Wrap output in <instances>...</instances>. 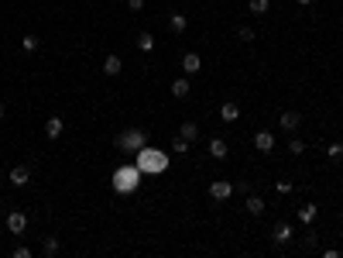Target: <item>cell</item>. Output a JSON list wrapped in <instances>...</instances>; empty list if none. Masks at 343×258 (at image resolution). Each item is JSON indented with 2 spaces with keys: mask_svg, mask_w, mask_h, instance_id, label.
I'll return each mask as SVG.
<instances>
[{
  "mask_svg": "<svg viewBox=\"0 0 343 258\" xmlns=\"http://www.w3.org/2000/svg\"><path fill=\"white\" fill-rule=\"evenodd\" d=\"M165 165H168L165 152H155V148H141L137 152V169L144 176H158V172H165Z\"/></svg>",
  "mask_w": 343,
  "mask_h": 258,
  "instance_id": "1",
  "label": "cell"
},
{
  "mask_svg": "<svg viewBox=\"0 0 343 258\" xmlns=\"http://www.w3.org/2000/svg\"><path fill=\"white\" fill-rule=\"evenodd\" d=\"M141 169H134V165H124L117 176H113V190L117 193H131V190H137V182H141Z\"/></svg>",
  "mask_w": 343,
  "mask_h": 258,
  "instance_id": "2",
  "label": "cell"
},
{
  "mask_svg": "<svg viewBox=\"0 0 343 258\" xmlns=\"http://www.w3.org/2000/svg\"><path fill=\"white\" fill-rule=\"evenodd\" d=\"M144 131H124L120 138H117V148H131V152H141L144 148Z\"/></svg>",
  "mask_w": 343,
  "mask_h": 258,
  "instance_id": "3",
  "label": "cell"
},
{
  "mask_svg": "<svg viewBox=\"0 0 343 258\" xmlns=\"http://www.w3.org/2000/svg\"><path fill=\"white\" fill-rule=\"evenodd\" d=\"M254 148L264 152V155L275 152V134H271V131H257V134H254Z\"/></svg>",
  "mask_w": 343,
  "mask_h": 258,
  "instance_id": "4",
  "label": "cell"
},
{
  "mask_svg": "<svg viewBox=\"0 0 343 258\" xmlns=\"http://www.w3.org/2000/svg\"><path fill=\"white\" fill-rule=\"evenodd\" d=\"M182 69H185V76H196V72L203 69V59H199L196 52H185V55H182Z\"/></svg>",
  "mask_w": 343,
  "mask_h": 258,
  "instance_id": "5",
  "label": "cell"
},
{
  "mask_svg": "<svg viewBox=\"0 0 343 258\" xmlns=\"http://www.w3.org/2000/svg\"><path fill=\"white\" fill-rule=\"evenodd\" d=\"M7 227H11V234H24V227H28V217H24L21 210L7 213Z\"/></svg>",
  "mask_w": 343,
  "mask_h": 258,
  "instance_id": "6",
  "label": "cell"
},
{
  "mask_svg": "<svg viewBox=\"0 0 343 258\" xmlns=\"http://www.w3.org/2000/svg\"><path fill=\"white\" fill-rule=\"evenodd\" d=\"M278 124H282V131H298V124H302V117L295 114V110H285V114L278 117Z\"/></svg>",
  "mask_w": 343,
  "mask_h": 258,
  "instance_id": "7",
  "label": "cell"
},
{
  "mask_svg": "<svg viewBox=\"0 0 343 258\" xmlns=\"http://www.w3.org/2000/svg\"><path fill=\"white\" fill-rule=\"evenodd\" d=\"M230 193H234V186H230V182H223V179H216L213 186H209V196H213V200H226Z\"/></svg>",
  "mask_w": 343,
  "mask_h": 258,
  "instance_id": "8",
  "label": "cell"
},
{
  "mask_svg": "<svg viewBox=\"0 0 343 258\" xmlns=\"http://www.w3.org/2000/svg\"><path fill=\"white\" fill-rule=\"evenodd\" d=\"M28 179H31V169L28 165H14L11 169V182H14V186H28Z\"/></svg>",
  "mask_w": 343,
  "mask_h": 258,
  "instance_id": "9",
  "label": "cell"
},
{
  "mask_svg": "<svg viewBox=\"0 0 343 258\" xmlns=\"http://www.w3.org/2000/svg\"><path fill=\"white\" fill-rule=\"evenodd\" d=\"M271 241H275V244H288V241H292V227H288V224H278V227L271 231Z\"/></svg>",
  "mask_w": 343,
  "mask_h": 258,
  "instance_id": "10",
  "label": "cell"
},
{
  "mask_svg": "<svg viewBox=\"0 0 343 258\" xmlns=\"http://www.w3.org/2000/svg\"><path fill=\"white\" fill-rule=\"evenodd\" d=\"M120 65H124V62H120L117 55H106V59H103V76H117Z\"/></svg>",
  "mask_w": 343,
  "mask_h": 258,
  "instance_id": "11",
  "label": "cell"
},
{
  "mask_svg": "<svg viewBox=\"0 0 343 258\" xmlns=\"http://www.w3.org/2000/svg\"><path fill=\"white\" fill-rule=\"evenodd\" d=\"M168 28H172V34H185V28H189L185 14H172V17H168Z\"/></svg>",
  "mask_w": 343,
  "mask_h": 258,
  "instance_id": "12",
  "label": "cell"
},
{
  "mask_svg": "<svg viewBox=\"0 0 343 258\" xmlns=\"http://www.w3.org/2000/svg\"><path fill=\"white\" fill-rule=\"evenodd\" d=\"M59 248H62V244H59V238H52V234L42 241V255H45V258H55V255H59Z\"/></svg>",
  "mask_w": 343,
  "mask_h": 258,
  "instance_id": "13",
  "label": "cell"
},
{
  "mask_svg": "<svg viewBox=\"0 0 343 258\" xmlns=\"http://www.w3.org/2000/svg\"><path fill=\"white\" fill-rule=\"evenodd\" d=\"M45 134L55 141V138L62 134V117H48V121H45Z\"/></svg>",
  "mask_w": 343,
  "mask_h": 258,
  "instance_id": "14",
  "label": "cell"
},
{
  "mask_svg": "<svg viewBox=\"0 0 343 258\" xmlns=\"http://www.w3.org/2000/svg\"><path fill=\"white\" fill-rule=\"evenodd\" d=\"M220 117H223V121H237V117H240V107H237V103H223V107H220Z\"/></svg>",
  "mask_w": 343,
  "mask_h": 258,
  "instance_id": "15",
  "label": "cell"
},
{
  "mask_svg": "<svg viewBox=\"0 0 343 258\" xmlns=\"http://www.w3.org/2000/svg\"><path fill=\"white\" fill-rule=\"evenodd\" d=\"M316 213H319V210H316V203H306V207L298 210V220H302V224H313Z\"/></svg>",
  "mask_w": 343,
  "mask_h": 258,
  "instance_id": "16",
  "label": "cell"
},
{
  "mask_svg": "<svg viewBox=\"0 0 343 258\" xmlns=\"http://www.w3.org/2000/svg\"><path fill=\"white\" fill-rule=\"evenodd\" d=\"M244 207H247V213H254V217H261V213H264V200H261V196H247V203H244Z\"/></svg>",
  "mask_w": 343,
  "mask_h": 258,
  "instance_id": "17",
  "label": "cell"
},
{
  "mask_svg": "<svg viewBox=\"0 0 343 258\" xmlns=\"http://www.w3.org/2000/svg\"><path fill=\"white\" fill-rule=\"evenodd\" d=\"M179 134H182V138H185V141H196V138H199V124H193V121H185V124H182V131H179Z\"/></svg>",
  "mask_w": 343,
  "mask_h": 258,
  "instance_id": "18",
  "label": "cell"
},
{
  "mask_svg": "<svg viewBox=\"0 0 343 258\" xmlns=\"http://www.w3.org/2000/svg\"><path fill=\"white\" fill-rule=\"evenodd\" d=\"M172 97L185 100V97H189V80H175V83H172Z\"/></svg>",
  "mask_w": 343,
  "mask_h": 258,
  "instance_id": "19",
  "label": "cell"
},
{
  "mask_svg": "<svg viewBox=\"0 0 343 258\" xmlns=\"http://www.w3.org/2000/svg\"><path fill=\"white\" fill-rule=\"evenodd\" d=\"M209 155H213V159H226V145H223L220 138L209 141Z\"/></svg>",
  "mask_w": 343,
  "mask_h": 258,
  "instance_id": "20",
  "label": "cell"
},
{
  "mask_svg": "<svg viewBox=\"0 0 343 258\" xmlns=\"http://www.w3.org/2000/svg\"><path fill=\"white\" fill-rule=\"evenodd\" d=\"M268 7H271V0H251V11L254 14H268Z\"/></svg>",
  "mask_w": 343,
  "mask_h": 258,
  "instance_id": "21",
  "label": "cell"
},
{
  "mask_svg": "<svg viewBox=\"0 0 343 258\" xmlns=\"http://www.w3.org/2000/svg\"><path fill=\"white\" fill-rule=\"evenodd\" d=\"M137 48H141V52H151V48H155V38H151V34H141V38H137Z\"/></svg>",
  "mask_w": 343,
  "mask_h": 258,
  "instance_id": "22",
  "label": "cell"
},
{
  "mask_svg": "<svg viewBox=\"0 0 343 258\" xmlns=\"http://www.w3.org/2000/svg\"><path fill=\"white\" fill-rule=\"evenodd\" d=\"M172 148H175V152H179V155H182V152H189V141H185V138H182V134H179V138H175V141H172Z\"/></svg>",
  "mask_w": 343,
  "mask_h": 258,
  "instance_id": "23",
  "label": "cell"
},
{
  "mask_svg": "<svg viewBox=\"0 0 343 258\" xmlns=\"http://www.w3.org/2000/svg\"><path fill=\"white\" fill-rule=\"evenodd\" d=\"M326 155H329V159H343V145H340V141H336V145H329Z\"/></svg>",
  "mask_w": 343,
  "mask_h": 258,
  "instance_id": "24",
  "label": "cell"
},
{
  "mask_svg": "<svg viewBox=\"0 0 343 258\" xmlns=\"http://www.w3.org/2000/svg\"><path fill=\"white\" fill-rule=\"evenodd\" d=\"M288 152H292V155H302V152H306V145L295 138V141H288Z\"/></svg>",
  "mask_w": 343,
  "mask_h": 258,
  "instance_id": "25",
  "label": "cell"
},
{
  "mask_svg": "<svg viewBox=\"0 0 343 258\" xmlns=\"http://www.w3.org/2000/svg\"><path fill=\"white\" fill-rule=\"evenodd\" d=\"M21 45H24V52H34V48H38V38H34V34H28Z\"/></svg>",
  "mask_w": 343,
  "mask_h": 258,
  "instance_id": "26",
  "label": "cell"
},
{
  "mask_svg": "<svg viewBox=\"0 0 343 258\" xmlns=\"http://www.w3.org/2000/svg\"><path fill=\"white\" fill-rule=\"evenodd\" d=\"M237 34H240V42H254V31H251V28H240Z\"/></svg>",
  "mask_w": 343,
  "mask_h": 258,
  "instance_id": "27",
  "label": "cell"
},
{
  "mask_svg": "<svg viewBox=\"0 0 343 258\" xmlns=\"http://www.w3.org/2000/svg\"><path fill=\"white\" fill-rule=\"evenodd\" d=\"M141 4H144V0H127V7H131V11H141Z\"/></svg>",
  "mask_w": 343,
  "mask_h": 258,
  "instance_id": "28",
  "label": "cell"
},
{
  "mask_svg": "<svg viewBox=\"0 0 343 258\" xmlns=\"http://www.w3.org/2000/svg\"><path fill=\"white\" fill-rule=\"evenodd\" d=\"M4 114H7V107H4V103H0V121H4Z\"/></svg>",
  "mask_w": 343,
  "mask_h": 258,
  "instance_id": "29",
  "label": "cell"
},
{
  "mask_svg": "<svg viewBox=\"0 0 343 258\" xmlns=\"http://www.w3.org/2000/svg\"><path fill=\"white\" fill-rule=\"evenodd\" d=\"M298 4H313V0H298Z\"/></svg>",
  "mask_w": 343,
  "mask_h": 258,
  "instance_id": "30",
  "label": "cell"
}]
</instances>
